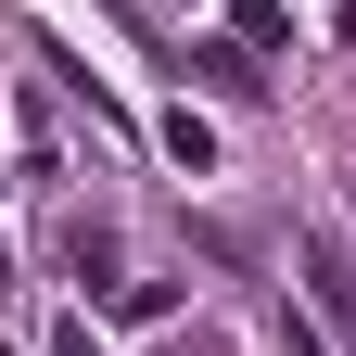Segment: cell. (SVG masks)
<instances>
[{"instance_id":"cell-4","label":"cell","mask_w":356,"mask_h":356,"mask_svg":"<svg viewBox=\"0 0 356 356\" xmlns=\"http://www.w3.org/2000/svg\"><path fill=\"white\" fill-rule=\"evenodd\" d=\"M165 153H178V165H191V178H204V165H216V127H204L191 102H178V115H165Z\"/></svg>"},{"instance_id":"cell-3","label":"cell","mask_w":356,"mask_h":356,"mask_svg":"<svg viewBox=\"0 0 356 356\" xmlns=\"http://www.w3.org/2000/svg\"><path fill=\"white\" fill-rule=\"evenodd\" d=\"M64 267H76L89 293H115V229H102V216H76V229H64Z\"/></svg>"},{"instance_id":"cell-1","label":"cell","mask_w":356,"mask_h":356,"mask_svg":"<svg viewBox=\"0 0 356 356\" xmlns=\"http://www.w3.org/2000/svg\"><path fill=\"white\" fill-rule=\"evenodd\" d=\"M305 305H318V331L356 343V254H343V229H305Z\"/></svg>"},{"instance_id":"cell-6","label":"cell","mask_w":356,"mask_h":356,"mask_svg":"<svg viewBox=\"0 0 356 356\" xmlns=\"http://www.w3.org/2000/svg\"><path fill=\"white\" fill-rule=\"evenodd\" d=\"M280 356H318V331H305V318H280Z\"/></svg>"},{"instance_id":"cell-7","label":"cell","mask_w":356,"mask_h":356,"mask_svg":"<svg viewBox=\"0 0 356 356\" xmlns=\"http://www.w3.org/2000/svg\"><path fill=\"white\" fill-rule=\"evenodd\" d=\"M178 356H216V343H204V331H191V343H178Z\"/></svg>"},{"instance_id":"cell-2","label":"cell","mask_w":356,"mask_h":356,"mask_svg":"<svg viewBox=\"0 0 356 356\" xmlns=\"http://www.w3.org/2000/svg\"><path fill=\"white\" fill-rule=\"evenodd\" d=\"M191 76H216L229 102H267V64L242 51V38H204V51H191Z\"/></svg>"},{"instance_id":"cell-8","label":"cell","mask_w":356,"mask_h":356,"mask_svg":"<svg viewBox=\"0 0 356 356\" xmlns=\"http://www.w3.org/2000/svg\"><path fill=\"white\" fill-rule=\"evenodd\" d=\"M0 293H13V254H0Z\"/></svg>"},{"instance_id":"cell-5","label":"cell","mask_w":356,"mask_h":356,"mask_svg":"<svg viewBox=\"0 0 356 356\" xmlns=\"http://www.w3.org/2000/svg\"><path fill=\"white\" fill-rule=\"evenodd\" d=\"M51 356H102V331H89V318H64V331H51Z\"/></svg>"}]
</instances>
